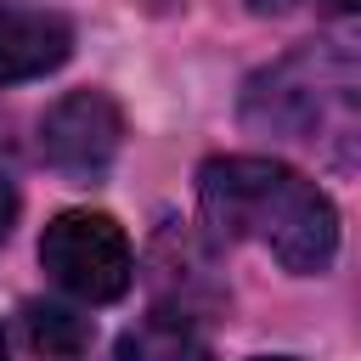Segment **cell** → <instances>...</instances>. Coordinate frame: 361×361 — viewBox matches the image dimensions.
<instances>
[{"instance_id":"obj_1","label":"cell","mask_w":361,"mask_h":361,"mask_svg":"<svg viewBox=\"0 0 361 361\" xmlns=\"http://www.w3.org/2000/svg\"><path fill=\"white\" fill-rule=\"evenodd\" d=\"M197 209L220 243H248L288 276H322L338 254L333 197L282 158H209L197 169Z\"/></svg>"},{"instance_id":"obj_2","label":"cell","mask_w":361,"mask_h":361,"mask_svg":"<svg viewBox=\"0 0 361 361\" xmlns=\"http://www.w3.org/2000/svg\"><path fill=\"white\" fill-rule=\"evenodd\" d=\"M248 135L333 169H361V39H305L265 62L237 102Z\"/></svg>"},{"instance_id":"obj_3","label":"cell","mask_w":361,"mask_h":361,"mask_svg":"<svg viewBox=\"0 0 361 361\" xmlns=\"http://www.w3.org/2000/svg\"><path fill=\"white\" fill-rule=\"evenodd\" d=\"M39 265L45 276L85 299V305H113L130 293V276H135V254H130V237L113 214L102 209H62L45 237H39Z\"/></svg>"},{"instance_id":"obj_4","label":"cell","mask_w":361,"mask_h":361,"mask_svg":"<svg viewBox=\"0 0 361 361\" xmlns=\"http://www.w3.org/2000/svg\"><path fill=\"white\" fill-rule=\"evenodd\" d=\"M124 147V113L107 90H68L39 118V152L68 180H96Z\"/></svg>"},{"instance_id":"obj_5","label":"cell","mask_w":361,"mask_h":361,"mask_svg":"<svg viewBox=\"0 0 361 361\" xmlns=\"http://www.w3.org/2000/svg\"><path fill=\"white\" fill-rule=\"evenodd\" d=\"M73 56V23L51 6L0 0V85L45 79Z\"/></svg>"},{"instance_id":"obj_6","label":"cell","mask_w":361,"mask_h":361,"mask_svg":"<svg viewBox=\"0 0 361 361\" xmlns=\"http://www.w3.org/2000/svg\"><path fill=\"white\" fill-rule=\"evenodd\" d=\"M23 327H28V344L51 361H73L90 350V316H79L73 305H56V299H28Z\"/></svg>"},{"instance_id":"obj_7","label":"cell","mask_w":361,"mask_h":361,"mask_svg":"<svg viewBox=\"0 0 361 361\" xmlns=\"http://www.w3.org/2000/svg\"><path fill=\"white\" fill-rule=\"evenodd\" d=\"M118 361H203V344L192 338L186 316H175V310H158L147 327L124 333V344H118Z\"/></svg>"},{"instance_id":"obj_8","label":"cell","mask_w":361,"mask_h":361,"mask_svg":"<svg viewBox=\"0 0 361 361\" xmlns=\"http://www.w3.org/2000/svg\"><path fill=\"white\" fill-rule=\"evenodd\" d=\"M11 220H17V192H11L6 175H0V243L11 237Z\"/></svg>"},{"instance_id":"obj_9","label":"cell","mask_w":361,"mask_h":361,"mask_svg":"<svg viewBox=\"0 0 361 361\" xmlns=\"http://www.w3.org/2000/svg\"><path fill=\"white\" fill-rule=\"evenodd\" d=\"M254 11H293V6H305V0H248Z\"/></svg>"},{"instance_id":"obj_10","label":"cell","mask_w":361,"mask_h":361,"mask_svg":"<svg viewBox=\"0 0 361 361\" xmlns=\"http://www.w3.org/2000/svg\"><path fill=\"white\" fill-rule=\"evenodd\" d=\"M141 6H147V11H175L180 0H141Z\"/></svg>"},{"instance_id":"obj_11","label":"cell","mask_w":361,"mask_h":361,"mask_svg":"<svg viewBox=\"0 0 361 361\" xmlns=\"http://www.w3.org/2000/svg\"><path fill=\"white\" fill-rule=\"evenodd\" d=\"M254 361H299V355H254Z\"/></svg>"},{"instance_id":"obj_12","label":"cell","mask_w":361,"mask_h":361,"mask_svg":"<svg viewBox=\"0 0 361 361\" xmlns=\"http://www.w3.org/2000/svg\"><path fill=\"white\" fill-rule=\"evenodd\" d=\"M0 361H6V333H0Z\"/></svg>"}]
</instances>
